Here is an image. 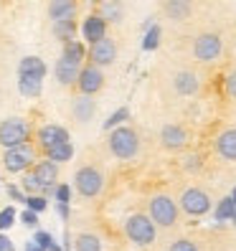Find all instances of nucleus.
<instances>
[{"mask_svg":"<svg viewBox=\"0 0 236 251\" xmlns=\"http://www.w3.org/2000/svg\"><path fill=\"white\" fill-rule=\"evenodd\" d=\"M36 142L49 152L51 147L66 145V142H71V140H69V129H66V127H61V125H43V127L36 132Z\"/></svg>","mask_w":236,"mask_h":251,"instance_id":"f8f14e48","label":"nucleus"},{"mask_svg":"<svg viewBox=\"0 0 236 251\" xmlns=\"http://www.w3.org/2000/svg\"><path fill=\"white\" fill-rule=\"evenodd\" d=\"M125 236L137 246H150L157 236V226L150 221L147 213H132L125 221Z\"/></svg>","mask_w":236,"mask_h":251,"instance_id":"39448f33","label":"nucleus"},{"mask_svg":"<svg viewBox=\"0 0 236 251\" xmlns=\"http://www.w3.org/2000/svg\"><path fill=\"white\" fill-rule=\"evenodd\" d=\"M74 157V145L71 142H66V145H58V147H51V150L46 152V160H51V162H69Z\"/></svg>","mask_w":236,"mask_h":251,"instance_id":"a878e982","label":"nucleus"},{"mask_svg":"<svg viewBox=\"0 0 236 251\" xmlns=\"http://www.w3.org/2000/svg\"><path fill=\"white\" fill-rule=\"evenodd\" d=\"M157 46H160V25H147L142 49H145V51H155Z\"/></svg>","mask_w":236,"mask_h":251,"instance_id":"c756f323","label":"nucleus"},{"mask_svg":"<svg viewBox=\"0 0 236 251\" xmlns=\"http://www.w3.org/2000/svg\"><path fill=\"white\" fill-rule=\"evenodd\" d=\"M160 145L170 152H178L188 145V132L183 125H165L160 129Z\"/></svg>","mask_w":236,"mask_h":251,"instance_id":"4468645a","label":"nucleus"},{"mask_svg":"<svg viewBox=\"0 0 236 251\" xmlns=\"http://www.w3.org/2000/svg\"><path fill=\"white\" fill-rule=\"evenodd\" d=\"M21 224L28 226V228H36V226H38V213H33V211L26 208V211L21 213Z\"/></svg>","mask_w":236,"mask_h":251,"instance_id":"4c0bfd02","label":"nucleus"},{"mask_svg":"<svg viewBox=\"0 0 236 251\" xmlns=\"http://www.w3.org/2000/svg\"><path fill=\"white\" fill-rule=\"evenodd\" d=\"M26 208L33 211V213H43L49 208V201L43 196H26Z\"/></svg>","mask_w":236,"mask_h":251,"instance_id":"7c9ffc66","label":"nucleus"},{"mask_svg":"<svg viewBox=\"0 0 236 251\" xmlns=\"http://www.w3.org/2000/svg\"><path fill=\"white\" fill-rule=\"evenodd\" d=\"M31 145V125L23 117H8L0 122V147L13 150V147Z\"/></svg>","mask_w":236,"mask_h":251,"instance_id":"7ed1b4c3","label":"nucleus"},{"mask_svg":"<svg viewBox=\"0 0 236 251\" xmlns=\"http://www.w3.org/2000/svg\"><path fill=\"white\" fill-rule=\"evenodd\" d=\"M147 216H150V221L157 228H170L181 221V205L175 203V198L157 193L147 203Z\"/></svg>","mask_w":236,"mask_h":251,"instance_id":"f257e3e1","label":"nucleus"},{"mask_svg":"<svg viewBox=\"0 0 236 251\" xmlns=\"http://www.w3.org/2000/svg\"><path fill=\"white\" fill-rule=\"evenodd\" d=\"M64 58H69V61L74 64H81L84 66V58H86V49H84V43L81 41H69L64 43Z\"/></svg>","mask_w":236,"mask_h":251,"instance_id":"b1692460","label":"nucleus"},{"mask_svg":"<svg viewBox=\"0 0 236 251\" xmlns=\"http://www.w3.org/2000/svg\"><path fill=\"white\" fill-rule=\"evenodd\" d=\"M26 251H43V249H41V246H38V244H36V241L31 239V241L26 244Z\"/></svg>","mask_w":236,"mask_h":251,"instance_id":"37998d69","label":"nucleus"},{"mask_svg":"<svg viewBox=\"0 0 236 251\" xmlns=\"http://www.w3.org/2000/svg\"><path fill=\"white\" fill-rule=\"evenodd\" d=\"M81 64H74V61H69V58H58L56 61V66H53V76H56V81L61 84V86H71V84H77L79 81V74H81Z\"/></svg>","mask_w":236,"mask_h":251,"instance_id":"2eb2a0df","label":"nucleus"},{"mask_svg":"<svg viewBox=\"0 0 236 251\" xmlns=\"http://www.w3.org/2000/svg\"><path fill=\"white\" fill-rule=\"evenodd\" d=\"M71 246H74V244H71V236H69V231H66V233H64V249L69 251Z\"/></svg>","mask_w":236,"mask_h":251,"instance_id":"c03bdc74","label":"nucleus"},{"mask_svg":"<svg viewBox=\"0 0 236 251\" xmlns=\"http://www.w3.org/2000/svg\"><path fill=\"white\" fill-rule=\"evenodd\" d=\"M127 120H130V109H127V107H122V109H117V112H112V114H109V120L105 122V129H107V132H112V129H117V127H122Z\"/></svg>","mask_w":236,"mask_h":251,"instance_id":"c85d7f7f","label":"nucleus"},{"mask_svg":"<svg viewBox=\"0 0 236 251\" xmlns=\"http://www.w3.org/2000/svg\"><path fill=\"white\" fill-rule=\"evenodd\" d=\"M33 241H36L43 251H51V246L56 244V241H53V236H51L49 231H36V233H33Z\"/></svg>","mask_w":236,"mask_h":251,"instance_id":"f704fd0d","label":"nucleus"},{"mask_svg":"<svg viewBox=\"0 0 236 251\" xmlns=\"http://www.w3.org/2000/svg\"><path fill=\"white\" fill-rule=\"evenodd\" d=\"M168 251H201V246L190 239H175V241H170Z\"/></svg>","mask_w":236,"mask_h":251,"instance_id":"72a5a7b5","label":"nucleus"},{"mask_svg":"<svg viewBox=\"0 0 236 251\" xmlns=\"http://www.w3.org/2000/svg\"><path fill=\"white\" fill-rule=\"evenodd\" d=\"M36 160V150L33 145H23V147H13V150L3 152V168L8 173H23L28 168H33Z\"/></svg>","mask_w":236,"mask_h":251,"instance_id":"6e6552de","label":"nucleus"},{"mask_svg":"<svg viewBox=\"0 0 236 251\" xmlns=\"http://www.w3.org/2000/svg\"><path fill=\"white\" fill-rule=\"evenodd\" d=\"M94 114H97V101L92 97H74L71 99V117L77 120L79 125H86L89 120H94Z\"/></svg>","mask_w":236,"mask_h":251,"instance_id":"dca6fc26","label":"nucleus"},{"mask_svg":"<svg viewBox=\"0 0 236 251\" xmlns=\"http://www.w3.org/2000/svg\"><path fill=\"white\" fill-rule=\"evenodd\" d=\"M236 218V203L234 198H221L216 205V221H234Z\"/></svg>","mask_w":236,"mask_h":251,"instance_id":"cd10ccee","label":"nucleus"},{"mask_svg":"<svg viewBox=\"0 0 236 251\" xmlns=\"http://www.w3.org/2000/svg\"><path fill=\"white\" fill-rule=\"evenodd\" d=\"M0 251H13V241L3 233H0Z\"/></svg>","mask_w":236,"mask_h":251,"instance_id":"a19ab883","label":"nucleus"},{"mask_svg":"<svg viewBox=\"0 0 236 251\" xmlns=\"http://www.w3.org/2000/svg\"><path fill=\"white\" fill-rule=\"evenodd\" d=\"M74 188L81 198H97L105 190V173L94 165H81L74 175Z\"/></svg>","mask_w":236,"mask_h":251,"instance_id":"423d86ee","label":"nucleus"},{"mask_svg":"<svg viewBox=\"0 0 236 251\" xmlns=\"http://www.w3.org/2000/svg\"><path fill=\"white\" fill-rule=\"evenodd\" d=\"M18 92H21L26 99H38L41 92H43V79H36V76H18Z\"/></svg>","mask_w":236,"mask_h":251,"instance_id":"5701e85b","label":"nucleus"},{"mask_svg":"<svg viewBox=\"0 0 236 251\" xmlns=\"http://www.w3.org/2000/svg\"><path fill=\"white\" fill-rule=\"evenodd\" d=\"M170 86L178 97H193L201 92V76L190 69H178L170 76Z\"/></svg>","mask_w":236,"mask_h":251,"instance_id":"9d476101","label":"nucleus"},{"mask_svg":"<svg viewBox=\"0 0 236 251\" xmlns=\"http://www.w3.org/2000/svg\"><path fill=\"white\" fill-rule=\"evenodd\" d=\"M53 36L58 41H74V36H77V21H64V23H53Z\"/></svg>","mask_w":236,"mask_h":251,"instance_id":"bb28decb","label":"nucleus"},{"mask_svg":"<svg viewBox=\"0 0 236 251\" xmlns=\"http://www.w3.org/2000/svg\"><path fill=\"white\" fill-rule=\"evenodd\" d=\"M117 61V43L112 38H102L99 43L89 46V64L102 69V66H109Z\"/></svg>","mask_w":236,"mask_h":251,"instance_id":"ddd939ff","label":"nucleus"},{"mask_svg":"<svg viewBox=\"0 0 236 251\" xmlns=\"http://www.w3.org/2000/svg\"><path fill=\"white\" fill-rule=\"evenodd\" d=\"M193 3L190 0H165L163 3V13L170 18V21H175V23H183V21H188L190 16H193Z\"/></svg>","mask_w":236,"mask_h":251,"instance_id":"6ab92c4d","label":"nucleus"},{"mask_svg":"<svg viewBox=\"0 0 236 251\" xmlns=\"http://www.w3.org/2000/svg\"><path fill=\"white\" fill-rule=\"evenodd\" d=\"M81 36L89 46H94V43H99L102 38H107V23L102 21L97 13H92V16L84 18V23H81Z\"/></svg>","mask_w":236,"mask_h":251,"instance_id":"f3484780","label":"nucleus"},{"mask_svg":"<svg viewBox=\"0 0 236 251\" xmlns=\"http://www.w3.org/2000/svg\"><path fill=\"white\" fill-rule=\"evenodd\" d=\"M213 147L224 160H236V127L221 132V135L216 137V142H213Z\"/></svg>","mask_w":236,"mask_h":251,"instance_id":"aec40b11","label":"nucleus"},{"mask_svg":"<svg viewBox=\"0 0 236 251\" xmlns=\"http://www.w3.org/2000/svg\"><path fill=\"white\" fill-rule=\"evenodd\" d=\"M102 86H105V74H102V69H97V66H92V64H84V69H81V74H79V81H77L79 94L94 97Z\"/></svg>","mask_w":236,"mask_h":251,"instance_id":"9b49d317","label":"nucleus"},{"mask_svg":"<svg viewBox=\"0 0 236 251\" xmlns=\"http://www.w3.org/2000/svg\"><path fill=\"white\" fill-rule=\"evenodd\" d=\"M231 198H234V203H236V188L231 190Z\"/></svg>","mask_w":236,"mask_h":251,"instance_id":"a18cd8bd","label":"nucleus"},{"mask_svg":"<svg viewBox=\"0 0 236 251\" xmlns=\"http://www.w3.org/2000/svg\"><path fill=\"white\" fill-rule=\"evenodd\" d=\"M5 193H8V198H10V201H18V203H26V193H23V190H21L18 185H13V183H10V185L5 188Z\"/></svg>","mask_w":236,"mask_h":251,"instance_id":"58836bf2","label":"nucleus"},{"mask_svg":"<svg viewBox=\"0 0 236 251\" xmlns=\"http://www.w3.org/2000/svg\"><path fill=\"white\" fill-rule=\"evenodd\" d=\"M74 249L77 251H102V241L97 233H79L74 239Z\"/></svg>","mask_w":236,"mask_h":251,"instance_id":"393cba45","label":"nucleus"},{"mask_svg":"<svg viewBox=\"0 0 236 251\" xmlns=\"http://www.w3.org/2000/svg\"><path fill=\"white\" fill-rule=\"evenodd\" d=\"M16 218H18V213H16V208H13V205L3 208V211H0V231H8L13 224H16Z\"/></svg>","mask_w":236,"mask_h":251,"instance_id":"473e14b6","label":"nucleus"},{"mask_svg":"<svg viewBox=\"0 0 236 251\" xmlns=\"http://www.w3.org/2000/svg\"><path fill=\"white\" fill-rule=\"evenodd\" d=\"M107 145H109V152L117 160H132V157H137V152H140V135L132 127L122 125V127H117V129L109 132Z\"/></svg>","mask_w":236,"mask_h":251,"instance_id":"f03ea898","label":"nucleus"},{"mask_svg":"<svg viewBox=\"0 0 236 251\" xmlns=\"http://www.w3.org/2000/svg\"><path fill=\"white\" fill-rule=\"evenodd\" d=\"M234 224H236V218H234Z\"/></svg>","mask_w":236,"mask_h":251,"instance_id":"49530a36","label":"nucleus"},{"mask_svg":"<svg viewBox=\"0 0 236 251\" xmlns=\"http://www.w3.org/2000/svg\"><path fill=\"white\" fill-rule=\"evenodd\" d=\"M178 205H181V211H185L188 216L201 218V216H206L211 211V196L206 193L203 188H185Z\"/></svg>","mask_w":236,"mask_h":251,"instance_id":"0eeeda50","label":"nucleus"},{"mask_svg":"<svg viewBox=\"0 0 236 251\" xmlns=\"http://www.w3.org/2000/svg\"><path fill=\"white\" fill-rule=\"evenodd\" d=\"M224 89L231 99H236V69L226 74V81H224Z\"/></svg>","mask_w":236,"mask_h":251,"instance_id":"e433bc0d","label":"nucleus"},{"mask_svg":"<svg viewBox=\"0 0 236 251\" xmlns=\"http://www.w3.org/2000/svg\"><path fill=\"white\" fill-rule=\"evenodd\" d=\"M77 10H79V3H74V0H53L49 3L46 13L53 23H64V21H74L77 18Z\"/></svg>","mask_w":236,"mask_h":251,"instance_id":"a211bd4d","label":"nucleus"},{"mask_svg":"<svg viewBox=\"0 0 236 251\" xmlns=\"http://www.w3.org/2000/svg\"><path fill=\"white\" fill-rule=\"evenodd\" d=\"M190 53H193V58L201 64H213L221 58V53H224V38L216 31H203L193 38Z\"/></svg>","mask_w":236,"mask_h":251,"instance_id":"20e7f679","label":"nucleus"},{"mask_svg":"<svg viewBox=\"0 0 236 251\" xmlns=\"http://www.w3.org/2000/svg\"><path fill=\"white\" fill-rule=\"evenodd\" d=\"M21 190H26V196H41V185H38V180L33 178L31 170L26 173V178H23V183H21Z\"/></svg>","mask_w":236,"mask_h":251,"instance_id":"2f4dec72","label":"nucleus"},{"mask_svg":"<svg viewBox=\"0 0 236 251\" xmlns=\"http://www.w3.org/2000/svg\"><path fill=\"white\" fill-rule=\"evenodd\" d=\"M56 211H58V216H61L64 221H69V213H71V211H69V205H64V203H56Z\"/></svg>","mask_w":236,"mask_h":251,"instance_id":"79ce46f5","label":"nucleus"},{"mask_svg":"<svg viewBox=\"0 0 236 251\" xmlns=\"http://www.w3.org/2000/svg\"><path fill=\"white\" fill-rule=\"evenodd\" d=\"M49 74V66L43 64V58L38 56H23L21 64H18V76H36L43 79Z\"/></svg>","mask_w":236,"mask_h":251,"instance_id":"4be33fe9","label":"nucleus"},{"mask_svg":"<svg viewBox=\"0 0 236 251\" xmlns=\"http://www.w3.org/2000/svg\"><path fill=\"white\" fill-rule=\"evenodd\" d=\"M31 173H33V178L38 180V185H41V196L46 198V196H53L56 193V180H58V165L56 162H51V160H38L36 165L31 168Z\"/></svg>","mask_w":236,"mask_h":251,"instance_id":"1a4fd4ad","label":"nucleus"},{"mask_svg":"<svg viewBox=\"0 0 236 251\" xmlns=\"http://www.w3.org/2000/svg\"><path fill=\"white\" fill-rule=\"evenodd\" d=\"M53 201L69 205V201H71V188H69L66 183H58V185H56V193H53Z\"/></svg>","mask_w":236,"mask_h":251,"instance_id":"c9c22d12","label":"nucleus"},{"mask_svg":"<svg viewBox=\"0 0 236 251\" xmlns=\"http://www.w3.org/2000/svg\"><path fill=\"white\" fill-rule=\"evenodd\" d=\"M97 16L105 21L107 25L109 23H122V18H125V3H120V0H105V3L97 5Z\"/></svg>","mask_w":236,"mask_h":251,"instance_id":"412c9836","label":"nucleus"},{"mask_svg":"<svg viewBox=\"0 0 236 251\" xmlns=\"http://www.w3.org/2000/svg\"><path fill=\"white\" fill-rule=\"evenodd\" d=\"M185 170H201V155H188L185 157Z\"/></svg>","mask_w":236,"mask_h":251,"instance_id":"ea45409f","label":"nucleus"}]
</instances>
